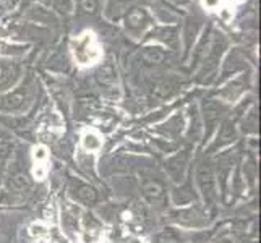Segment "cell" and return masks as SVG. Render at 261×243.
<instances>
[{"instance_id": "1", "label": "cell", "mask_w": 261, "mask_h": 243, "mask_svg": "<svg viewBox=\"0 0 261 243\" xmlns=\"http://www.w3.org/2000/svg\"><path fill=\"white\" fill-rule=\"evenodd\" d=\"M196 178H198V185H200V190L203 193L204 201L208 204H213L216 201V182H214V175L211 172V169L208 164H201L196 170Z\"/></svg>"}, {"instance_id": "2", "label": "cell", "mask_w": 261, "mask_h": 243, "mask_svg": "<svg viewBox=\"0 0 261 243\" xmlns=\"http://www.w3.org/2000/svg\"><path fill=\"white\" fill-rule=\"evenodd\" d=\"M70 193L76 201L83 203V204H93L97 200V193L94 188L83 183V182H78V180L76 182H71Z\"/></svg>"}, {"instance_id": "3", "label": "cell", "mask_w": 261, "mask_h": 243, "mask_svg": "<svg viewBox=\"0 0 261 243\" xmlns=\"http://www.w3.org/2000/svg\"><path fill=\"white\" fill-rule=\"evenodd\" d=\"M163 186H161L158 182H151V183H148L146 186H145V195L149 198L151 201H156V200H159L161 196H163Z\"/></svg>"}, {"instance_id": "4", "label": "cell", "mask_w": 261, "mask_h": 243, "mask_svg": "<svg viewBox=\"0 0 261 243\" xmlns=\"http://www.w3.org/2000/svg\"><path fill=\"white\" fill-rule=\"evenodd\" d=\"M12 183H13V186L15 188H18V190H28L30 188V178H28V175H26L24 172H16L13 177H12Z\"/></svg>"}, {"instance_id": "5", "label": "cell", "mask_w": 261, "mask_h": 243, "mask_svg": "<svg viewBox=\"0 0 261 243\" xmlns=\"http://www.w3.org/2000/svg\"><path fill=\"white\" fill-rule=\"evenodd\" d=\"M154 243H180V240L174 232H163L156 237Z\"/></svg>"}, {"instance_id": "6", "label": "cell", "mask_w": 261, "mask_h": 243, "mask_svg": "<svg viewBox=\"0 0 261 243\" xmlns=\"http://www.w3.org/2000/svg\"><path fill=\"white\" fill-rule=\"evenodd\" d=\"M0 243H8V237L4 232H0Z\"/></svg>"}]
</instances>
